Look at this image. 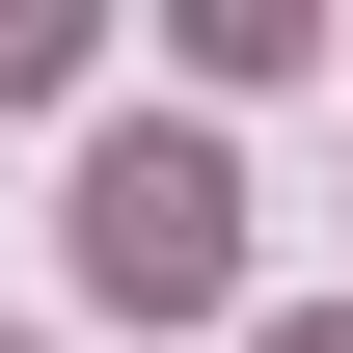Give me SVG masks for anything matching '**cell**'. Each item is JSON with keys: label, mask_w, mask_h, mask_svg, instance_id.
Here are the masks:
<instances>
[{"label": "cell", "mask_w": 353, "mask_h": 353, "mask_svg": "<svg viewBox=\"0 0 353 353\" xmlns=\"http://www.w3.org/2000/svg\"><path fill=\"white\" fill-rule=\"evenodd\" d=\"M54 218H82V299H109V326H218V299H245V163H218V136H136V109H109Z\"/></svg>", "instance_id": "1"}, {"label": "cell", "mask_w": 353, "mask_h": 353, "mask_svg": "<svg viewBox=\"0 0 353 353\" xmlns=\"http://www.w3.org/2000/svg\"><path fill=\"white\" fill-rule=\"evenodd\" d=\"M245 353H353V299H299V326H245Z\"/></svg>", "instance_id": "3"}, {"label": "cell", "mask_w": 353, "mask_h": 353, "mask_svg": "<svg viewBox=\"0 0 353 353\" xmlns=\"http://www.w3.org/2000/svg\"><path fill=\"white\" fill-rule=\"evenodd\" d=\"M0 353H28V326H0Z\"/></svg>", "instance_id": "4"}, {"label": "cell", "mask_w": 353, "mask_h": 353, "mask_svg": "<svg viewBox=\"0 0 353 353\" xmlns=\"http://www.w3.org/2000/svg\"><path fill=\"white\" fill-rule=\"evenodd\" d=\"M82 82V0H0V109H54Z\"/></svg>", "instance_id": "2"}]
</instances>
